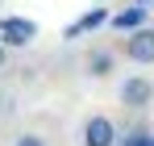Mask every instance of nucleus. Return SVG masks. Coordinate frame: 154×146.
Listing matches in <instances>:
<instances>
[{"label":"nucleus","mask_w":154,"mask_h":146,"mask_svg":"<svg viewBox=\"0 0 154 146\" xmlns=\"http://www.w3.org/2000/svg\"><path fill=\"white\" fill-rule=\"evenodd\" d=\"M0 67H4V42H0Z\"/></svg>","instance_id":"9d476101"},{"label":"nucleus","mask_w":154,"mask_h":146,"mask_svg":"<svg viewBox=\"0 0 154 146\" xmlns=\"http://www.w3.org/2000/svg\"><path fill=\"white\" fill-rule=\"evenodd\" d=\"M125 59H133V63H154V29H150V25L129 29V38H125Z\"/></svg>","instance_id":"20e7f679"},{"label":"nucleus","mask_w":154,"mask_h":146,"mask_svg":"<svg viewBox=\"0 0 154 146\" xmlns=\"http://www.w3.org/2000/svg\"><path fill=\"white\" fill-rule=\"evenodd\" d=\"M104 21H112V17H108L104 8H92V13H83V17H79V21L67 29V38H79V33H88V29H100Z\"/></svg>","instance_id":"423d86ee"},{"label":"nucleus","mask_w":154,"mask_h":146,"mask_svg":"<svg viewBox=\"0 0 154 146\" xmlns=\"http://www.w3.org/2000/svg\"><path fill=\"white\" fill-rule=\"evenodd\" d=\"M112 67H117V54H112V50H92V54H88V75H92V79L112 75Z\"/></svg>","instance_id":"39448f33"},{"label":"nucleus","mask_w":154,"mask_h":146,"mask_svg":"<svg viewBox=\"0 0 154 146\" xmlns=\"http://www.w3.org/2000/svg\"><path fill=\"white\" fill-rule=\"evenodd\" d=\"M133 4H146V8H150V4H154V0H133Z\"/></svg>","instance_id":"1a4fd4ad"},{"label":"nucleus","mask_w":154,"mask_h":146,"mask_svg":"<svg viewBox=\"0 0 154 146\" xmlns=\"http://www.w3.org/2000/svg\"><path fill=\"white\" fill-rule=\"evenodd\" d=\"M154 100V84L146 75H129L125 84H121V104H125L129 113H142V109H150Z\"/></svg>","instance_id":"f257e3e1"},{"label":"nucleus","mask_w":154,"mask_h":146,"mask_svg":"<svg viewBox=\"0 0 154 146\" xmlns=\"http://www.w3.org/2000/svg\"><path fill=\"white\" fill-rule=\"evenodd\" d=\"M13 146H46V138H38V134H21Z\"/></svg>","instance_id":"6e6552de"},{"label":"nucleus","mask_w":154,"mask_h":146,"mask_svg":"<svg viewBox=\"0 0 154 146\" xmlns=\"http://www.w3.org/2000/svg\"><path fill=\"white\" fill-rule=\"evenodd\" d=\"M112 25H117V29H142V25H146V4H133V8H125V13H117V17H112Z\"/></svg>","instance_id":"0eeeda50"},{"label":"nucleus","mask_w":154,"mask_h":146,"mask_svg":"<svg viewBox=\"0 0 154 146\" xmlns=\"http://www.w3.org/2000/svg\"><path fill=\"white\" fill-rule=\"evenodd\" d=\"M83 146H117V125H112V117H104V113L88 117V121H83Z\"/></svg>","instance_id":"7ed1b4c3"},{"label":"nucleus","mask_w":154,"mask_h":146,"mask_svg":"<svg viewBox=\"0 0 154 146\" xmlns=\"http://www.w3.org/2000/svg\"><path fill=\"white\" fill-rule=\"evenodd\" d=\"M38 38V25L29 17H0V42L4 46H29Z\"/></svg>","instance_id":"f03ea898"}]
</instances>
